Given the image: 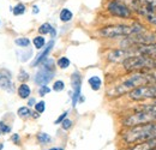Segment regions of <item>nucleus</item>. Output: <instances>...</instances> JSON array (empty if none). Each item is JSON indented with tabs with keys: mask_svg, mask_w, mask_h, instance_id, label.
<instances>
[{
	"mask_svg": "<svg viewBox=\"0 0 156 150\" xmlns=\"http://www.w3.org/2000/svg\"><path fill=\"white\" fill-rule=\"evenodd\" d=\"M156 138V121L137 125L132 127H125L119 133L120 143L126 148L140 142L150 141Z\"/></svg>",
	"mask_w": 156,
	"mask_h": 150,
	"instance_id": "obj_1",
	"label": "nucleus"
},
{
	"mask_svg": "<svg viewBox=\"0 0 156 150\" xmlns=\"http://www.w3.org/2000/svg\"><path fill=\"white\" fill-rule=\"evenodd\" d=\"M144 84H151V80H150V77L148 75V71L135 72L129 78L124 79L119 84L114 85L112 89H109L107 91V96L111 97V98H118V97H120L122 95H127L135 88L139 87V85H144Z\"/></svg>",
	"mask_w": 156,
	"mask_h": 150,
	"instance_id": "obj_2",
	"label": "nucleus"
},
{
	"mask_svg": "<svg viewBox=\"0 0 156 150\" xmlns=\"http://www.w3.org/2000/svg\"><path fill=\"white\" fill-rule=\"evenodd\" d=\"M156 121V105H143L138 109L125 115L120 124L122 129Z\"/></svg>",
	"mask_w": 156,
	"mask_h": 150,
	"instance_id": "obj_3",
	"label": "nucleus"
},
{
	"mask_svg": "<svg viewBox=\"0 0 156 150\" xmlns=\"http://www.w3.org/2000/svg\"><path fill=\"white\" fill-rule=\"evenodd\" d=\"M145 31V28L139 23L132 24H109L98 29V35L102 38H129L138 33Z\"/></svg>",
	"mask_w": 156,
	"mask_h": 150,
	"instance_id": "obj_4",
	"label": "nucleus"
},
{
	"mask_svg": "<svg viewBox=\"0 0 156 150\" xmlns=\"http://www.w3.org/2000/svg\"><path fill=\"white\" fill-rule=\"evenodd\" d=\"M121 65L126 72L135 73V72H143V71L156 69V60L137 54V55H130L129 58H126L121 62Z\"/></svg>",
	"mask_w": 156,
	"mask_h": 150,
	"instance_id": "obj_5",
	"label": "nucleus"
},
{
	"mask_svg": "<svg viewBox=\"0 0 156 150\" xmlns=\"http://www.w3.org/2000/svg\"><path fill=\"white\" fill-rule=\"evenodd\" d=\"M129 98L136 102L145 101V100H154L156 98V84H144L139 85L129 93Z\"/></svg>",
	"mask_w": 156,
	"mask_h": 150,
	"instance_id": "obj_6",
	"label": "nucleus"
},
{
	"mask_svg": "<svg viewBox=\"0 0 156 150\" xmlns=\"http://www.w3.org/2000/svg\"><path fill=\"white\" fill-rule=\"evenodd\" d=\"M107 10L108 12L118 18H131L132 17V11L127 7V5H125L124 2L119 1V0H112L108 2L107 5Z\"/></svg>",
	"mask_w": 156,
	"mask_h": 150,
	"instance_id": "obj_7",
	"label": "nucleus"
},
{
	"mask_svg": "<svg viewBox=\"0 0 156 150\" xmlns=\"http://www.w3.org/2000/svg\"><path fill=\"white\" fill-rule=\"evenodd\" d=\"M71 87H72V107H76L82 96V76L79 72H73L71 75Z\"/></svg>",
	"mask_w": 156,
	"mask_h": 150,
	"instance_id": "obj_8",
	"label": "nucleus"
},
{
	"mask_svg": "<svg viewBox=\"0 0 156 150\" xmlns=\"http://www.w3.org/2000/svg\"><path fill=\"white\" fill-rule=\"evenodd\" d=\"M132 55V51L131 49H125V48H117V49H112L107 53V60L112 64H121L126 58Z\"/></svg>",
	"mask_w": 156,
	"mask_h": 150,
	"instance_id": "obj_9",
	"label": "nucleus"
},
{
	"mask_svg": "<svg viewBox=\"0 0 156 150\" xmlns=\"http://www.w3.org/2000/svg\"><path fill=\"white\" fill-rule=\"evenodd\" d=\"M54 71H51V70H47V69H44V67H40L39 71L36 72V75L34 77V80H35V83L37 84V85H48V83H51L52 80H53V78H54Z\"/></svg>",
	"mask_w": 156,
	"mask_h": 150,
	"instance_id": "obj_10",
	"label": "nucleus"
},
{
	"mask_svg": "<svg viewBox=\"0 0 156 150\" xmlns=\"http://www.w3.org/2000/svg\"><path fill=\"white\" fill-rule=\"evenodd\" d=\"M131 51L137 53V54H139V55L148 56V58H151V59H155L156 60V42L137 46L135 48H132Z\"/></svg>",
	"mask_w": 156,
	"mask_h": 150,
	"instance_id": "obj_11",
	"label": "nucleus"
},
{
	"mask_svg": "<svg viewBox=\"0 0 156 150\" xmlns=\"http://www.w3.org/2000/svg\"><path fill=\"white\" fill-rule=\"evenodd\" d=\"M53 47H54V40L52 38L46 46H44V48H43V51L41 52V53H39V55L35 58V60L30 64V66L31 67H36V66H39V65H41L47 58H48V55H49V53L52 52V49H53Z\"/></svg>",
	"mask_w": 156,
	"mask_h": 150,
	"instance_id": "obj_12",
	"label": "nucleus"
},
{
	"mask_svg": "<svg viewBox=\"0 0 156 150\" xmlns=\"http://www.w3.org/2000/svg\"><path fill=\"white\" fill-rule=\"evenodd\" d=\"M0 88L9 93H13V90H15V85L11 80V75L7 71L0 72Z\"/></svg>",
	"mask_w": 156,
	"mask_h": 150,
	"instance_id": "obj_13",
	"label": "nucleus"
},
{
	"mask_svg": "<svg viewBox=\"0 0 156 150\" xmlns=\"http://www.w3.org/2000/svg\"><path fill=\"white\" fill-rule=\"evenodd\" d=\"M156 148V138L150 139V141H145V142H140L133 145L126 147L124 150H153Z\"/></svg>",
	"mask_w": 156,
	"mask_h": 150,
	"instance_id": "obj_14",
	"label": "nucleus"
},
{
	"mask_svg": "<svg viewBox=\"0 0 156 150\" xmlns=\"http://www.w3.org/2000/svg\"><path fill=\"white\" fill-rule=\"evenodd\" d=\"M35 138H36L37 144H40L41 147H47V145H51L53 143V137L51 134H48L47 132H43V131L37 132L36 136H35Z\"/></svg>",
	"mask_w": 156,
	"mask_h": 150,
	"instance_id": "obj_15",
	"label": "nucleus"
},
{
	"mask_svg": "<svg viewBox=\"0 0 156 150\" xmlns=\"http://www.w3.org/2000/svg\"><path fill=\"white\" fill-rule=\"evenodd\" d=\"M17 94H18V96L22 100H27L31 95V89L27 83H20V85L17 89Z\"/></svg>",
	"mask_w": 156,
	"mask_h": 150,
	"instance_id": "obj_16",
	"label": "nucleus"
},
{
	"mask_svg": "<svg viewBox=\"0 0 156 150\" xmlns=\"http://www.w3.org/2000/svg\"><path fill=\"white\" fill-rule=\"evenodd\" d=\"M88 83L90 85V88L94 90V91H98L102 87V79L98 77V76H91L89 79H88Z\"/></svg>",
	"mask_w": 156,
	"mask_h": 150,
	"instance_id": "obj_17",
	"label": "nucleus"
},
{
	"mask_svg": "<svg viewBox=\"0 0 156 150\" xmlns=\"http://www.w3.org/2000/svg\"><path fill=\"white\" fill-rule=\"evenodd\" d=\"M31 113H33V111L28 106H22L17 109V115L23 120H27V119L31 118Z\"/></svg>",
	"mask_w": 156,
	"mask_h": 150,
	"instance_id": "obj_18",
	"label": "nucleus"
},
{
	"mask_svg": "<svg viewBox=\"0 0 156 150\" xmlns=\"http://www.w3.org/2000/svg\"><path fill=\"white\" fill-rule=\"evenodd\" d=\"M55 65L58 66L59 69H61V70H66L67 67H70L71 61H70V59L66 58V56H60L58 60H57Z\"/></svg>",
	"mask_w": 156,
	"mask_h": 150,
	"instance_id": "obj_19",
	"label": "nucleus"
},
{
	"mask_svg": "<svg viewBox=\"0 0 156 150\" xmlns=\"http://www.w3.org/2000/svg\"><path fill=\"white\" fill-rule=\"evenodd\" d=\"M33 43H34V47L36 49H39V51L40 49H43L44 46H46V38H43V36H41V35H37V36L34 38Z\"/></svg>",
	"mask_w": 156,
	"mask_h": 150,
	"instance_id": "obj_20",
	"label": "nucleus"
},
{
	"mask_svg": "<svg viewBox=\"0 0 156 150\" xmlns=\"http://www.w3.org/2000/svg\"><path fill=\"white\" fill-rule=\"evenodd\" d=\"M60 20L61 22H64V23H66V22H70L72 17H73V13L69 10V9H62L61 10V12H60Z\"/></svg>",
	"mask_w": 156,
	"mask_h": 150,
	"instance_id": "obj_21",
	"label": "nucleus"
},
{
	"mask_svg": "<svg viewBox=\"0 0 156 150\" xmlns=\"http://www.w3.org/2000/svg\"><path fill=\"white\" fill-rule=\"evenodd\" d=\"M52 29H53V25H51L49 23H43L42 25H40L39 28V34L42 36V35H47V34H51V31H52Z\"/></svg>",
	"mask_w": 156,
	"mask_h": 150,
	"instance_id": "obj_22",
	"label": "nucleus"
},
{
	"mask_svg": "<svg viewBox=\"0 0 156 150\" xmlns=\"http://www.w3.org/2000/svg\"><path fill=\"white\" fill-rule=\"evenodd\" d=\"M15 45L22 48H28L30 46V40L28 38H18L15 40Z\"/></svg>",
	"mask_w": 156,
	"mask_h": 150,
	"instance_id": "obj_23",
	"label": "nucleus"
},
{
	"mask_svg": "<svg viewBox=\"0 0 156 150\" xmlns=\"http://www.w3.org/2000/svg\"><path fill=\"white\" fill-rule=\"evenodd\" d=\"M12 132V126L6 124L5 121H0V133L1 134H10Z\"/></svg>",
	"mask_w": 156,
	"mask_h": 150,
	"instance_id": "obj_24",
	"label": "nucleus"
},
{
	"mask_svg": "<svg viewBox=\"0 0 156 150\" xmlns=\"http://www.w3.org/2000/svg\"><path fill=\"white\" fill-rule=\"evenodd\" d=\"M12 12H13V16H20L25 12V6L23 4H17L13 9H12Z\"/></svg>",
	"mask_w": 156,
	"mask_h": 150,
	"instance_id": "obj_25",
	"label": "nucleus"
},
{
	"mask_svg": "<svg viewBox=\"0 0 156 150\" xmlns=\"http://www.w3.org/2000/svg\"><path fill=\"white\" fill-rule=\"evenodd\" d=\"M34 108H35V112H37L39 114H42V113L46 111V102L43 100H41V101L35 103Z\"/></svg>",
	"mask_w": 156,
	"mask_h": 150,
	"instance_id": "obj_26",
	"label": "nucleus"
},
{
	"mask_svg": "<svg viewBox=\"0 0 156 150\" xmlns=\"http://www.w3.org/2000/svg\"><path fill=\"white\" fill-rule=\"evenodd\" d=\"M60 126H61V129L64 130V131H69L72 126H73V121L71 120V119H69V118H66L61 124H60Z\"/></svg>",
	"mask_w": 156,
	"mask_h": 150,
	"instance_id": "obj_27",
	"label": "nucleus"
},
{
	"mask_svg": "<svg viewBox=\"0 0 156 150\" xmlns=\"http://www.w3.org/2000/svg\"><path fill=\"white\" fill-rule=\"evenodd\" d=\"M65 89V83H64V80H55L54 83H53V90L54 91H62Z\"/></svg>",
	"mask_w": 156,
	"mask_h": 150,
	"instance_id": "obj_28",
	"label": "nucleus"
},
{
	"mask_svg": "<svg viewBox=\"0 0 156 150\" xmlns=\"http://www.w3.org/2000/svg\"><path fill=\"white\" fill-rule=\"evenodd\" d=\"M28 79H29V73L27 71H24V70H20V75H18V80L20 83H27Z\"/></svg>",
	"mask_w": 156,
	"mask_h": 150,
	"instance_id": "obj_29",
	"label": "nucleus"
},
{
	"mask_svg": "<svg viewBox=\"0 0 156 150\" xmlns=\"http://www.w3.org/2000/svg\"><path fill=\"white\" fill-rule=\"evenodd\" d=\"M51 93V88L48 87V85H41L39 89V95L41 97H43V96H46L47 94H49Z\"/></svg>",
	"mask_w": 156,
	"mask_h": 150,
	"instance_id": "obj_30",
	"label": "nucleus"
},
{
	"mask_svg": "<svg viewBox=\"0 0 156 150\" xmlns=\"http://www.w3.org/2000/svg\"><path fill=\"white\" fill-rule=\"evenodd\" d=\"M10 141L15 144V145H20L22 144V141H20V136L18 133H12L11 134V138H10Z\"/></svg>",
	"mask_w": 156,
	"mask_h": 150,
	"instance_id": "obj_31",
	"label": "nucleus"
},
{
	"mask_svg": "<svg viewBox=\"0 0 156 150\" xmlns=\"http://www.w3.org/2000/svg\"><path fill=\"white\" fill-rule=\"evenodd\" d=\"M67 115H69V112L66 111V112H64V113H61L60 115H59L58 118L55 119V121H54V125H60L66 118H67Z\"/></svg>",
	"mask_w": 156,
	"mask_h": 150,
	"instance_id": "obj_32",
	"label": "nucleus"
},
{
	"mask_svg": "<svg viewBox=\"0 0 156 150\" xmlns=\"http://www.w3.org/2000/svg\"><path fill=\"white\" fill-rule=\"evenodd\" d=\"M148 75H149V77H150L151 83H153V84H156V69H154V70H149V71H148Z\"/></svg>",
	"mask_w": 156,
	"mask_h": 150,
	"instance_id": "obj_33",
	"label": "nucleus"
},
{
	"mask_svg": "<svg viewBox=\"0 0 156 150\" xmlns=\"http://www.w3.org/2000/svg\"><path fill=\"white\" fill-rule=\"evenodd\" d=\"M145 18L148 19L149 23H151V24L156 25V15H149V16H147Z\"/></svg>",
	"mask_w": 156,
	"mask_h": 150,
	"instance_id": "obj_34",
	"label": "nucleus"
},
{
	"mask_svg": "<svg viewBox=\"0 0 156 150\" xmlns=\"http://www.w3.org/2000/svg\"><path fill=\"white\" fill-rule=\"evenodd\" d=\"M35 103H36L35 97H29V98H28V107H29V108H30V107H34Z\"/></svg>",
	"mask_w": 156,
	"mask_h": 150,
	"instance_id": "obj_35",
	"label": "nucleus"
},
{
	"mask_svg": "<svg viewBox=\"0 0 156 150\" xmlns=\"http://www.w3.org/2000/svg\"><path fill=\"white\" fill-rule=\"evenodd\" d=\"M44 150H65L62 147H49V148H47V149Z\"/></svg>",
	"mask_w": 156,
	"mask_h": 150,
	"instance_id": "obj_36",
	"label": "nucleus"
},
{
	"mask_svg": "<svg viewBox=\"0 0 156 150\" xmlns=\"http://www.w3.org/2000/svg\"><path fill=\"white\" fill-rule=\"evenodd\" d=\"M40 115H41V114H39L37 112H34V111H33V113H31V118H34V119H37Z\"/></svg>",
	"mask_w": 156,
	"mask_h": 150,
	"instance_id": "obj_37",
	"label": "nucleus"
},
{
	"mask_svg": "<svg viewBox=\"0 0 156 150\" xmlns=\"http://www.w3.org/2000/svg\"><path fill=\"white\" fill-rule=\"evenodd\" d=\"M39 12H40L39 7H37L36 5H35V6H33V13H35V15H36V13H39Z\"/></svg>",
	"mask_w": 156,
	"mask_h": 150,
	"instance_id": "obj_38",
	"label": "nucleus"
},
{
	"mask_svg": "<svg viewBox=\"0 0 156 150\" xmlns=\"http://www.w3.org/2000/svg\"><path fill=\"white\" fill-rule=\"evenodd\" d=\"M4 147H5V144L0 142V150H4Z\"/></svg>",
	"mask_w": 156,
	"mask_h": 150,
	"instance_id": "obj_39",
	"label": "nucleus"
},
{
	"mask_svg": "<svg viewBox=\"0 0 156 150\" xmlns=\"http://www.w3.org/2000/svg\"><path fill=\"white\" fill-rule=\"evenodd\" d=\"M151 105H156V98H154V100H153V102H151Z\"/></svg>",
	"mask_w": 156,
	"mask_h": 150,
	"instance_id": "obj_40",
	"label": "nucleus"
},
{
	"mask_svg": "<svg viewBox=\"0 0 156 150\" xmlns=\"http://www.w3.org/2000/svg\"><path fill=\"white\" fill-rule=\"evenodd\" d=\"M0 137H1V133H0Z\"/></svg>",
	"mask_w": 156,
	"mask_h": 150,
	"instance_id": "obj_41",
	"label": "nucleus"
},
{
	"mask_svg": "<svg viewBox=\"0 0 156 150\" xmlns=\"http://www.w3.org/2000/svg\"><path fill=\"white\" fill-rule=\"evenodd\" d=\"M153 150H156V148H155V149H153Z\"/></svg>",
	"mask_w": 156,
	"mask_h": 150,
	"instance_id": "obj_42",
	"label": "nucleus"
}]
</instances>
